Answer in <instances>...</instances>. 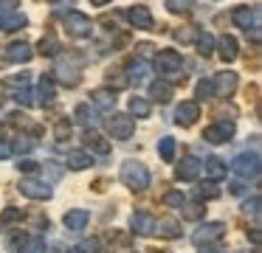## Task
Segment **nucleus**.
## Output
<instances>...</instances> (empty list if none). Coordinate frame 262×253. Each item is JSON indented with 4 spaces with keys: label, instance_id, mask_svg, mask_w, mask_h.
I'll use <instances>...</instances> for the list:
<instances>
[{
    "label": "nucleus",
    "instance_id": "f257e3e1",
    "mask_svg": "<svg viewBox=\"0 0 262 253\" xmlns=\"http://www.w3.org/2000/svg\"><path fill=\"white\" fill-rule=\"evenodd\" d=\"M119 177H121V183H124L127 189H133V191H144V189L149 186V172H147V166H144L141 160H133V157L121 163Z\"/></svg>",
    "mask_w": 262,
    "mask_h": 253
},
{
    "label": "nucleus",
    "instance_id": "f03ea898",
    "mask_svg": "<svg viewBox=\"0 0 262 253\" xmlns=\"http://www.w3.org/2000/svg\"><path fill=\"white\" fill-rule=\"evenodd\" d=\"M155 67L164 76H183V59L175 48H164L155 54Z\"/></svg>",
    "mask_w": 262,
    "mask_h": 253
},
{
    "label": "nucleus",
    "instance_id": "7ed1b4c3",
    "mask_svg": "<svg viewBox=\"0 0 262 253\" xmlns=\"http://www.w3.org/2000/svg\"><path fill=\"white\" fill-rule=\"evenodd\" d=\"M62 28L68 31V37H88L93 31V22L82 11H68V14H62Z\"/></svg>",
    "mask_w": 262,
    "mask_h": 253
},
{
    "label": "nucleus",
    "instance_id": "20e7f679",
    "mask_svg": "<svg viewBox=\"0 0 262 253\" xmlns=\"http://www.w3.org/2000/svg\"><path fill=\"white\" fill-rule=\"evenodd\" d=\"M234 172L243 180H259V155H256V152L237 155L234 157Z\"/></svg>",
    "mask_w": 262,
    "mask_h": 253
},
{
    "label": "nucleus",
    "instance_id": "39448f33",
    "mask_svg": "<svg viewBox=\"0 0 262 253\" xmlns=\"http://www.w3.org/2000/svg\"><path fill=\"white\" fill-rule=\"evenodd\" d=\"M20 194H26L29 200H51V186L46 183V180H37V177H23L20 180Z\"/></svg>",
    "mask_w": 262,
    "mask_h": 253
},
{
    "label": "nucleus",
    "instance_id": "423d86ee",
    "mask_svg": "<svg viewBox=\"0 0 262 253\" xmlns=\"http://www.w3.org/2000/svg\"><path fill=\"white\" fill-rule=\"evenodd\" d=\"M231 22L237 28H243V31H259V9H248V6H237V9L231 11Z\"/></svg>",
    "mask_w": 262,
    "mask_h": 253
},
{
    "label": "nucleus",
    "instance_id": "0eeeda50",
    "mask_svg": "<svg viewBox=\"0 0 262 253\" xmlns=\"http://www.w3.org/2000/svg\"><path fill=\"white\" fill-rule=\"evenodd\" d=\"M234 138V121H217L211 127L203 129V141L206 144H228Z\"/></svg>",
    "mask_w": 262,
    "mask_h": 253
},
{
    "label": "nucleus",
    "instance_id": "6e6552de",
    "mask_svg": "<svg viewBox=\"0 0 262 253\" xmlns=\"http://www.w3.org/2000/svg\"><path fill=\"white\" fill-rule=\"evenodd\" d=\"M110 135H113L116 141H127L133 132H136V121H133L130 112H116L113 118H110Z\"/></svg>",
    "mask_w": 262,
    "mask_h": 253
},
{
    "label": "nucleus",
    "instance_id": "1a4fd4ad",
    "mask_svg": "<svg viewBox=\"0 0 262 253\" xmlns=\"http://www.w3.org/2000/svg\"><path fill=\"white\" fill-rule=\"evenodd\" d=\"M237 84H239V76H237L234 71H220V73L214 76V82H211V90H214V96L228 99V96H234Z\"/></svg>",
    "mask_w": 262,
    "mask_h": 253
},
{
    "label": "nucleus",
    "instance_id": "9d476101",
    "mask_svg": "<svg viewBox=\"0 0 262 253\" xmlns=\"http://www.w3.org/2000/svg\"><path fill=\"white\" fill-rule=\"evenodd\" d=\"M223 234H226V222H203V225L194 228L192 242L194 245H209L211 239H217V236H223Z\"/></svg>",
    "mask_w": 262,
    "mask_h": 253
},
{
    "label": "nucleus",
    "instance_id": "9b49d317",
    "mask_svg": "<svg viewBox=\"0 0 262 253\" xmlns=\"http://www.w3.org/2000/svg\"><path fill=\"white\" fill-rule=\"evenodd\" d=\"M130 231L136 236H155V217L147 211H136L130 219Z\"/></svg>",
    "mask_w": 262,
    "mask_h": 253
},
{
    "label": "nucleus",
    "instance_id": "f8f14e48",
    "mask_svg": "<svg viewBox=\"0 0 262 253\" xmlns=\"http://www.w3.org/2000/svg\"><path fill=\"white\" fill-rule=\"evenodd\" d=\"M198 118H200L198 101H181V104L175 107V124L178 127H192Z\"/></svg>",
    "mask_w": 262,
    "mask_h": 253
},
{
    "label": "nucleus",
    "instance_id": "ddd939ff",
    "mask_svg": "<svg viewBox=\"0 0 262 253\" xmlns=\"http://www.w3.org/2000/svg\"><path fill=\"white\" fill-rule=\"evenodd\" d=\"M127 20H130V26H136V28H144V31H149V28H155L152 11H149L147 6H130V9H127Z\"/></svg>",
    "mask_w": 262,
    "mask_h": 253
},
{
    "label": "nucleus",
    "instance_id": "4468645a",
    "mask_svg": "<svg viewBox=\"0 0 262 253\" xmlns=\"http://www.w3.org/2000/svg\"><path fill=\"white\" fill-rule=\"evenodd\" d=\"M175 174H178V180H183V183H194V180L200 177V160H198V157H192V155L181 157Z\"/></svg>",
    "mask_w": 262,
    "mask_h": 253
},
{
    "label": "nucleus",
    "instance_id": "2eb2a0df",
    "mask_svg": "<svg viewBox=\"0 0 262 253\" xmlns=\"http://www.w3.org/2000/svg\"><path fill=\"white\" fill-rule=\"evenodd\" d=\"M57 79L68 87H76L82 82V65H74V62H59L57 65Z\"/></svg>",
    "mask_w": 262,
    "mask_h": 253
},
{
    "label": "nucleus",
    "instance_id": "dca6fc26",
    "mask_svg": "<svg viewBox=\"0 0 262 253\" xmlns=\"http://www.w3.org/2000/svg\"><path fill=\"white\" fill-rule=\"evenodd\" d=\"M9 84H14L12 87V96H14V101L17 104H23V107H31V87H29V76H14Z\"/></svg>",
    "mask_w": 262,
    "mask_h": 253
},
{
    "label": "nucleus",
    "instance_id": "f3484780",
    "mask_svg": "<svg viewBox=\"0 0 262 253\" xmlns=\"http://www.w3.org/2000/svg\"><path fill=\"white\" fill-rule=\"evenodd\" d=\"M155 234H158L161 239H178V236L183 234V225L178 222V219H172V217L155 219Z\"/></svg>",
    "mask_w": 262,
    "mask_h": 253
},
{
    "label": "nucleus",
    "instance_id": "a211bd4d",
    "mask_svg": "<svg viewBox=\"0 0 262 253\" xmlns=\"http://www.w3.org/2000/svg\"><path fill=\"white\" fill-rule=\"evenodd\" d=\"M172 96H175V87H172L169 82H164V79H155V82H149V99H152V101L166 104V101H172Z\"/></svg>",
    "mask_w": 262,
    "mask_h": 253
},
{
    "label": "nucleus",
    "instance_id": "6ab92c4d",
    "mask_svg": "<svg viewBox=\"0 0 262 253\" xmlns=\"http://www.w3.org/2000/svg\"><path fill=\"white\" fill-rule=\"evenodd\" d=\"M214 48L220 51L223 62H234V59H237V54H239V42L231 37V34H223V37L214 42Z\"/></svg>",
    "mask_w": 262,
    "mask_h": 253
},
{
    "label": "nucleus",
    "instance_id": "aec40b11",
    "mask_svg": "<svg viewBox=\"0 0 262 253\" xmlns=\"http://www.w3.org/2000/svg\"><path fill=\"white\" fill-rule=\"evenodd\" d=\"M65 166L74 169V172H82V169H91L93 166V155L85 149H71L68 157H65Z\"/></svg>",
    "mask_w": 262,
    "mask_h": 253
},
{
    "label": "nucleus",
    "instance_id": "412c9836",
    "mask_svg": "<svg viewBox=\"0 0 262 253\" xmlns=\"http://www.w3.org/2000/svg\"><path fill=\"white\" fill-rule=\"evenodd\" d=\"M206 174H209L211 183H220V180H226V174H228L226 160H223V157H217V155H209V157H206Z\"/></svg>",
    "mask_w": 262,
    "mask_h": 253
},
{
    "label": "nucleus",
    "instance_id": "4be33fe9",
    "mask_svg": "<svg viewBox=\"0 0 262 253\" xmlns=\"http://www.w3.org/2000/svg\"><path fill=\"white\" fill-rule=\"evenodd\" d=\"M91 104L96 107V110H113L116 107V93L110 87H96L91 93Z\"/></svg>",
    "mask_w": 262,
    "mask_h": 253
},
{
    "label": "nucleus",
    "instance_id": "5701e85b",
    "mask_svg": "<svg viewBox=\"0 0 262 253\" xmlns=\"http://www.w3.org/2000/svg\"><path fill=\"white\" fill-rule=\"evenodd\" d=\"M31 54H34V51H31L29 42H9V48H6V59L9 62H17V65L29 62Z\"/></svg>",
    "mask_w": 262,
    "mask_h": 253
},
{
    "label": "nucleus",
    "instance_id": "b1692460",
    "mask_svg": "<svg viewBox=\"0 0 262 253\" xmlns=\"http://www.w3.org/2000/svg\"><path fill=\"white\" fill-rule=\"evenodd\" d=\"M91 222V214L82 211V208H76V211H68L65 214V228L74 231V234H79V231H85V225Z\"/></svg>",
    "mask_w": 262,
    "mask_h": 253
},
{
    "label": "nucleus",
    "instance_id": "393cba45",
    "mask_svg": "<svg viewBox=\"0 0 262 253\" xmlns=\"http://www.w3.org/2000/svg\"><path fill=\"white\" fill-rule=\"evenodd\" d=\"M147 73H149V65H147V62H141V59H133L130 65H127L124 76H127V82H136V84H141V82H147Z\"/></svg>",
    "mask_w": 262,
    "mask_h": 253
},
{
    "label": "nucleus",
    "instance_id": "a878e982",
    "mask_svg": "<svg viewBox=\"0 0 262 253\" xmlns=\"http://www.w3.org/2000/svg\"><path fill=\"white\" fill-rule=\"evenodd\" d=\"M37 93H40V101L42 104H51L54 99H57V84H54V76H40V82H37Z\"/></svg>",
    "mask_w": 262,
    "mask_h": 253
},
{
    "label": "nucleus",
    "instance_id": "bb28decb",
    "mask_svg": "<svg viewBox=\"0 0 262 253\" xmlns=\"http://www.w3.org/2000/svg\"><path fill=\"white\" fill-rule=\"evenodd\" d=\"M76 121H79L85 129H93L99 124V110L91 107V104H79L76 107Z\"/></svg>",
    "mask_w": 262,
    "mask_h": 253
},
{
    "label": "nucleus",
    "instance_id": "cd10ccee",
    "mask_svg": "<svg viewBox=\"0 0 262 253\" xmlns=\"http://www.w3.org/2000/svg\"><path fill=\"white\" fill-rule=\"evenodd\" d=\"M26 14L20 11H6V14H0V31H17V28H26Z\"/></svg>",
    "mask_w": 262,
    "mask_h": 253
},
{
    "label": "nucleus",
    "instance_id": "c85d7f7f",
    "mask_svg": "<svg viewBox=\"0 0 262 253\" xmlns=\"http://www.w3.org/2000/svg\"><path fill=\"white\" fill-rule=\"evenodd\" d=\"M198 37H200V26H198V22H186V26H181L175 31V39L181 45H192Z\"/></svg>",
    "mask_w": 262,
    "mask_h": 253
},
{
    "label": "nucleus",
    "instance_id": "c756f323",
    "mask_svg": "<svg viewBox=\"0 0 262 253\" xmlns=\"http://www.w3.org/2000/svg\"><path fill=\"white\" fill-rule=\"evenodd\" d=\"M194 197H198V202H203V200H217L220 197V186L217 183H198L194 186Z\"/></svg>",
    "mask_w": 262,
    "mask_h": 253
},
{
    "label": "nucleus",
    "instance_id": "7c9ffc66",
    "mask_svg": "<svg viewBox=\"0 0 262 253\" xmlns=\"http://www.w3.org/2000/svg\"><path fill=\"white\" fill-rule=\"evenodd\" d=\"M85 144L91 146V149L96 152V155H107V152H110L107 141H102L96 132H93V129H88V132H85ZM93 152H91V155H93Z\"/></svg>",
    "mask_w": 262,
    "mask_h": 253
},
{
    "label": "nucleus",
    "instance_id": "2f4dec72",
    "mask_svg": "<svg viewBox=\"0 0 262 253\" xmlns=\"http://www.w3.org/2000/svg\"><path fill=\"white\" fill-rule=\"evenodd\" d=\"M175 138H172V135H164V138L158 141V155H161V160H166L169 163L172 157H175Z\"/></svg>",
    "mask_w": 262,
    "mask_h": 253
},
{
    "label": "nucleus",
    "instance_id": "473e14b6",
    "mask_svg": "<svg viewBox=\"0 0 262 253\" xmlns=\"http://www.w3.org/2000/svg\"><path fill=\"white\" fill-rule=\"evenodd\" d=\"M149 112H152V107H149V101H147V99H141V96H133V99H130V116L147 118Z\"/></svg>",
    "mask_w": 262,
    "mask_h": 253
},
{
    "label": "nucleus",
    "instance_id": "72a5a7b5",
    "mask_svg": "<svg viewBox=\"0 0 262 253\" xmlns=\"http://www.w3.org/2000/svg\"><path fill=\"white\" fill-rule=\"evenodd\" d=\"M183 217L189 219V222H194V219H203V214H206V208H203V202H183Z\"/></svg>",
    "mask_w": 262,
    "mask_h": 253
},
{
    "label": "nucleus",
    "instance_id": "f704fd0d",
    "mask_svg": "<svg viewBox=\"0 0 262 253\" xmlns=\"http://www.w3.org/2000/svg\"><path fill=\"white\" fill-rule=\"evenodd\" d=\"M194 45H198L200 56H209L211 51H214V37H211V34H206V31H200V37L194 39Z\"/></svg>",
    "mask_w": 262,
    "mask_h": 253
},
{
    "label": "nucleus",
    "instance_id": "c9c22d12",
    "mask_svg": "<svg viewBox=\"0 0 262 253\" xmlns=\"http://www.w3.org/2000/svg\"><path fill=\"white\" fill-rule=\"evenodd\" d=\"M37 51H40L42 56H57L59 54V42L54 37H42L40 45H37Z\"/></svg>",
    "mask_w": 262,
    "mask_h": 253
},
{
    "label": "nucleus",
    "instance_id": "e433bc0d",
    "mask_svg": "<svg viewBox=\"0 0 262 253\" xmlns=\"http://www.w3.org/2000/svg\"><path fill=\"white\" fill-rule=\"evenodd\" d=\"M166 9L172 14H186V11L194 9V0H166Z\"/></svg>",
    "mask_w": 262,
    "mask_h": 253
},
{
    "label": "nucleus",
    "instance_id": "4c0bfd02",
    "mask_svg": "<svg viewBox=\"0 0 262 253\" xmlns=\"http://www.w3.org/2000/svg\"><path fill=\"white\" fill-rule=\"evenodd\" d=\"M14 222H23V211L14 205H9L6 211L0 214V225H14Z\"/></svg>",
    "mask_w": 262,
    "mask_h": 253
},
{
    "label": "nucleus",
    "instance_id": "58836bf2",
    "mask_svg": "<svg viewBox=\"0 0 262 253\" xmlns=\"http://www.w3.org/2000/svg\"><path fill=\"white\" fill-rule=\"evenodd\" d=\"M26 242H29V236H26L23 231H14V234H9V236H6L9 250H23V247H26Z\"/></svg>",
    "mask_w": 262,
    "mask_h": 253
},
{
    "label": "nucleus",
    "instance_id": "ea45409f",
    "mask_svg": "<svg viewBox=\"0 0 262 253\" xmlns=\"http://www.w3.org/2000/svg\"><path fill=\"white\" fill-rule=\"evenodd\" d=\"M164 202L169 208H181L183 202H186V194H181V191H166L164 194Z\"/></svg>",
    "mask_w": 262,
    "mask_h": 253
},
{
    "label": "nucleus",
    "instance_id": "a19ab883",
    "mask_svg": "<svg viewBox=\"0 0 262 253\" xmlns=\"http://www.w3.org/2000/svg\"><path fill=\"white\" fill-rule=\"evenodd\" d=\"M194 96H198L200 101L211 99V96H214V90H211V82H206V79H200V82H198V87H194Z\"/></svg>",
    "mask_w": 262,
    "mask_h": 253
},
{
    "label": "nucleus",
    "instance_id": "79ce46f5",
    "mask_svg": "<svg viewBox=\"0 0 262 253\" xmlns=\"http://www.w3.org/2000/svg\"><path fill=\"white\" fill-rule=\"evenodd\" d=\"M54 135H57V141H65V138H71V121H68V118H62V121H57V127H54Z\"/></svg>",
    "mask_w": 262,
    "mask_h": 253
},
{
    "label": "nucleus",
    "instance_id": "37998d69",
    "mask_svg": "<svg viewBox=\"0 0 262 253\" xmlns=\"http://www.w3.org/2000/svg\"><path fill=\"white\" fill-rule=\"evenodd\" d=\"M42 172H46V174H51V180H62L65 169H62V166H57V163H51V160H48L46 166H42Z\"/></svg>",
    "mask_w": 262,
    "mask_h": 253
},
{
    "label": "nucleus",
    "instance_id": "c03bdc74",
    "mask_svg": "<svg viewBox=\"0 0 262 253\" xmlns=\"http://www.w3.org/2000/svg\"><path fill=\"white\" fill-rule=\"evenodd\" d=\"M23 253H46V242L42 239H29L23 247Z\"/></svg>",
    "mask_w": 262,
    "mask_h": 253
},
{
    "label": "nucleus",
    "instance_id": "a18cd8bd",
    "mask_svg": "<svg viewBox=\"0 0 262 253\" xmlns=\"http://www.w3.org/2000/svg\"><path fill=\"white\" fill-rule=\"evenodd\" d=\"M29 149H31V141L20 135V138L14 141V146H12V155H20V152H29Z\"/></svg>",
    "mask_w": 262,
    "mask_h": 253
},
{
    "label": "nucleus",
    "instance_id": "49530a36",
    "mask_svg": "<svg viewBox=\"0 0 262 253\" xmlns=\"http://www.w3.org/2000/svg\"><path fill=\"white\" fill-rule=\"evenodd\" d=\"M6 11H17V0H0V14Z\"/></svg>",
    "mask_w": 262,
    "mask_h": 253
},
{
    "label": "nucleus",
    "instance_id": "de8ad7c7",
    "mask_svg": "<svg viewBox=\"0 0 262 253\" xmlns=\"http://www.w3.org/2000/svg\"><path fill=\"white\" fill-rule=\"evenodd\" d=\"M17 166H20V172H26V174H31V172H37V169H40L34 160H20Z\"/></svg>",
    "mask_w": 262,
    "mask_h": 253
},
{
    "label": "nucleus",
    "instance_id": "09e8293b",
    "mask_svg": "<svg viewBox=\"0 0 262 253\" xmlns=\"http://www.w3.org/2000/svg\"><path fill=\"white\" fill-rule=\"evenodd\" d=\"M245 211H251L256 217L259 214V197H251V202H245Z\"/></svg>",
    "mask_w": 262,
    "mask_h": 253
},
{
    "label": "nucleus",
    "instance_id": "8fccbe9b",
    "mask_svg": "<svg viewBox=\"0 0 262 253\" xmlns=\"http://www.w3.org/2000/svg\"><path fill=\"white\" fill-rule=\"evenodd\" d=\"M198 250H200V253H223L220 247H217V245H211V242H209V245H198Z\"/></svg>",
    "mask_w": 262,
    "mask_h": 253
},
{
    "label": "nucleus",
    "instance_id": "3c124183",
    "mask_svg": "<svg viewBox=\"0 0 262 253\" xmlns=\"http://www.w3.org/2000/svg\"><path fill=\"white\" fill-rule=\"evenodd\" d=\"M251 245H259V225L254 222V228H251Z\"/></svg>",
    "mask_w": 262,
    "mask_h": 253
},
{
    "label": "nucleus",
    "instance_id": "603ef678",
    "mask_svg": "<svg viewBox=\"0 0 262 253\" xmlns=\"http://www.w3.org/2000/svg\"><path fill=\"white\" fill-rule=\"evenodd\" d=\"M6 157H12V146H0V160H6Z\"/></svg>",
    "mask_w": 262,
    "mask_h": 253
},
{
    "label": "nucleus",
    "instance_id": "864d4df0",
    "mask_svg": "<svg viewBox=\"0 0 262 253\" xmlns=\"http://www.w3.org/2000/svg\"><path fill=\"white\" fill-rule=\"evenodd\" d=\"M88 3H91V6H107L110 0H88Z\"/></svg>",
    "mask_w": 262,
    "mask_h": 253
},
{
    "label": "nucleus",
    "instance_id": "5fc2aeb1",
    "mask_svg": "<svg viewBox=\"0 0 262 253\" xmlns=\"http://www.w3.org/2000/svg\"><path fill=\"white\" fill-rule=\"evenodd\" d=\"M254 253H256V250H254Z\"/></svg>",
    "mask_w": 262,
    "mask_h": 253
}]
</instances>
